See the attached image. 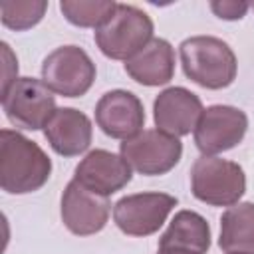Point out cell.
I'll return each mask as SVG.
<instances>
[{
	"instance_id": "obj_1",
	"label": "cell",
	"mask_w": 254,
	"mask_h": 254,
	"mask_svg": "<svg viewBox=\"0 0 254 254\" xmlns=\"http://www.w3.org/2000/svg\"><path fill=\"white\" fill-rule=\"evenodd\" d=\"M52 175V159L16 129L0 131V187L8 194L40 190Z\"/></svg>"
},
{
	"instance_id": "obj_2",
	"label": "cell",
	"mask_w": 254,
	"mask_h": 254,
	"mask_svg": "<svg viewBox=\"0 0 254 254\" xmlns=\"http://www.w3.org/2000/svg\"><path fill=\"white\" fill-rule=\"evenodd\" d=\"M179 56L185 75L204 89H224L236 79V54L216 36H192L183 40Z\"/></svg>"
},
{
	"instance_id": "obj_3",
	"label": "cell",
	"mask_w": 254,
	"mask_h": 254,
	"mask_svg": "<svg viewBox=\"0 0 254 254\" xmlns=\"http://www.w3.org/2000/svg\"><path fill=\"white\" fill-rule=\"evenodd\" d=\"M153 30L155 26L147 12L133 4L117 2L115 12L93 32V40L105 58L127 62L155 38Z\"/></svg>"
},
{
	"instance_id": "obj_4",
	"label": "cell",
	"mask_w": 254,
	"mask_h": 254,
	"mask_svg": "<svg viewBox=\"0 0 254 254\" xmlns=\"http://www.w3.org/2000/svg\"><path fill=\"white\" fill-rule=\"evenodd\" d=\"M190 192L210 206H234L246 192L244 169L216 155H200L190 167Z\"/></svg>"
},
{
	"instance_id": "obj_5",
	"label": "cell",
	"mask_w": 254,
	"mask_h": 254,
	"mask_svg": "<svg viewBox=\"0 0 254 254\" xmlns=\"http://www.w3.org/2000/svg\"><path fill=\"white\" fill-rule=\"evenodd\" d=\"M0 101L6 119L16 129L38 131L44 129L56 113L54 91L36 77H18L8 89L0 91Z\"/></svg>"
},
{
	"instance_id": "obj_6",
	"label": "cell",
	"mask_w": 254,
	"mask_h": 254,
	"mask_svg": "<svg viewBox=\"0 0 254 254\" xmlns=\"http://www.w3.org/2000/svg\"><path fill=\"white\" fill-rule=\"evenodd\" d=\"M97 69L89 54L79 46H60L42 62V81L58 95L81 97L93 81Z\"/></svg>"
},
{
	"instance_id": "obj_7",
	"label": "cell",
	"mask_w": 254,
	"mask_h": 254,
	"mask_svg": "<svg viewBox=\"0 0 254 254\" xmlns=\"http://www.w3.org/2000/svg\"><path fill=\"white\" fill-rule=\"evenodd\" d=\"M119 155L139 175L159 177L179 165L183 157V143L179 137L167 135L159 129H143L121 143Z\"/></svg>"
},
{
	"instance_id": "obj_8",
	"label": "cell",
	"mask_w": 254,
	"mask_h": 254,
	"mask_svg": "<svg viewBox=\"0 0 254 254\" xmlns=\"http://www.w3.org/2000/svg\"><path fill=\"white\" fill-rule=\"evenodd\" d=\"M177 202V196L167 192L127 194L113 204V222L127 236H151L167 222Z\"/></svg>"
},
{
	"instance_id": "obj_9",
	"label": "cell",
	"mask_w": 254,
	"mask_h": 254,
	"mask_svg": "<svg viewBox=\"0 0 254 254\" xmlns=\"http://www.w3.org/2000/svg\"><path fill=\"white\" fill-rule=\"evenodd\" d=\"M248 131V115L234 105H210L202 109L192 131L194 145L202 155H218L234 149Z\"/></svg>"
},
{
	"instance_id": "obj_10",
	"label": "cell",
	"mask_w": 254,
	"mask_h": 254,
	"mask_svg": "<svg viewBox=\"0 0 254 254\" xmlns=\"http://www.w3.org/2000/svg\"><path fill=\"white\" fill-rule=\"evenodd\" d=\"M111 212L109 196L97 194L75 179H71L60 200V214L64 226L75 236H91L105 228Z\"/></svg>"
},
{
	"instance_id": "obj_11",
	"label": "cell",
	"mask_w": 254,
	"mask_h": 254,
	"mask_svg": "<svg viewBox=\"0 0 254 254\" xmlns=\"http://www.w3.org/2000/svg\"><path fill=\"white\" fill-rule=\"evenodd\" d=\"M95 123L107 137L127 141L145 127L143 101L133 91L111 89L95 105Z\"/></svg>"
},
{
	"instance_id": "obj_12",
	"label": "cell",
	"mask_w": 254,
	"mask_h": 254,
	"mask_svg": "<svg viewBox=\"0 0 254 254\" xmlns=\"http://www.w3.org/2000/svg\"><path fill=\"white\" fill-rule=\"evenodd\" d=\"M202 109V101L196 93L183 85H173L155 97L153 121L159 131L181 139L194 131Z\"/></svg>"
},
{
	"instance_id": "obj_13",
	"label": "cell",
	"mask_w": 254,
	"mask_h": 254,
	"mask_svg": "<svg viewBox=\"0 0 254 254\" xmlns=\"http://www.w3.org/2000/svg\"><path fill=\"white\" fill-rule=\"evenodd\" d=\"M73 179L97 194L111 196L131 183L133 169L121 155L107 149H93L77 163Z\"/></svg>"
},
{
	"instance_id": "obj_14",
	"label": "cell",
	"mask_w": 254,
	"mask_h": 254,
	"mask_svg": "<svg viewBox=\"0 0 254 254\" xmlns=\"http://www.w3.org/2000/svg\"><path fill=\"white\" fill-rule=\"evenodd\" d=\"M44 137L62 157H77L91 145V119L75 107H58L44 127Z\"/></svg>"
},
{
	"instance_id": "obj_15",
	"label": "cell",
	"mask_w": 254,
	"mask_h": 254,
	"mask_svg": "<svg viewBox=\"0 0 254 254\" xmlns=\"http://www.w3.org/2000/svg\"><path fill=\"white\" fill-rule=\"evenodd\" d=\"M125 71L145 87L167 85L175 75V48L165 38H153L125 62Z\"/></svg>"
},
{
	"instance_id": "obj_16",
	"label": "cell",
	"mask_w": 254,
	"mask_h": 254,
	"mask_svg": "<svg viewBox=\"0 0 254 254\" xmlns=\"http://www.w3.org/2000/svg\"><path fill=\"white\" fill-rule=\"evenodd\" d=\"M218 246L224 254H254V202H238L222 212Z\"/></svg>"
},
{
	"instance_id": "obj_17",
	"label": "cell",
	"mask_w": 254,
	"mask_h": 254,
	"mask_svg": "<svg viewBox=\"0 0 254 254\" xmlns=\"http://www.w3.org/2000/svg\"><path fill=\"white\" fill-rule=\"evenodd\" d=\"M159 246H175L206 254L210 248V224L194 210H179L161 234Z\"/></svg>"
},
{
	"instance_id": "obj_18",
	"label": "cell",
	"mask_w": 254,
	"mask_h": 254,
	"mask_svg": "<svg viewBox=\"0 0 254 254\" xmlns=\"http://www.w3.org/2000/svg\"><path fill=\"white\" fill-rule=\"evenodd\" d=\"M117 8L115 0H62L64 18L77 28H99Z\"/></svg>"
},
{
	"instance_id": "obj_19",
	"label": "cell",
	"mask_w": 254,
	"mask_h": 254,
	"mask_svg": "<svg viewBox=\"0 0 254 254\" xmlns=\"http://www.w3.org/2000/svg\"><path fill=\"white\" fill-rule=\"evenodd\" d=\"M46 10V0H6L0 4V20L8 30L24 32L40 24Z\"/></svg>"
},
{
	"instance_id": "obj_20",
	"label": "cell",
	"mask_w": 254,
	"mask_h": 254,
	"mask_svg": "<svg viewBox=\"0 0 254 254\" xmlns=\"http://www.w3.org/2000/svg\"><path fill=\"white\" fill-rule=\"evenodd\" d=\"M208 6L214 12V16H218L220 20H228V22L242 20L246 12L250 10V4L244 0H212Z\"/></svg>"
},
{
	"instance_id": "obj_21",
	"label": "cell",
	"mask_w": 254,
	"mask_h": 254,
	"mask_svg": "<svg viewBox=\"0 0 254 254\" xmlns=\"http://www.w3.org/2000/svg\"><path fill=\"white\" fill-rule=\"evenodd\" d=\"M0 48H2V56H4V73H2V91H4L18 79V60L6 42H2Z\"/></svg>"
},
{
	"instance_id": "obj_22",
	"label": "cell",
	"mask_w": 254,
	"mask_h": 254,
	"mask_svg": "<svg viewBox=\"0 0 254 254\" xmlns=\"http://www.w3.org/2000/svg\"><path fill=\"white\" fill-rule=\"evenodd\" d=\"M157 254H198V252H192L187 248H175V246H159Z\"/></svg>"
},
{
	"instance_id": "obj_23",
	"label": "cell",
	"mask_w": 254,
	"mask_h": 254,
	"mask_svg": "<svg viewBox=\"0 0 254 254\" xmlns=\"http://www.w3.org/2000/svg\"><path fill=\"white\" fill-rule=\"evenodd\" d=\"M252 8H254V4H252Z\"/></svg>"
}]
</instances>
